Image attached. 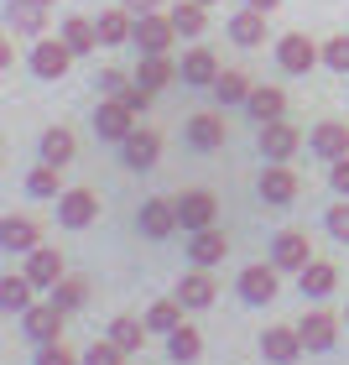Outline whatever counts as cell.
<instances>
[{
	"label": "cell",
	"mask_w": 349,
	"mask_h": 365,
	"mask_svg": "<svg viewBox=\"0 0 349 365\" xmlns=\"http://www.w3.org/2000/svg\"><path fill=\"white\" fill-rule=\"evenodd\" d=\"M172 37H177V26H172V16H167V11H157V16H136V47H141V58L167 53Z\"/></svg>",
	"instance_id": "obj_17"
},
{
	"label": "cell",
	"mask_w": 349,
	"mask_h": 365,
	"mask_svg": "<svg viewBox=\"0 0 349 365\" xmlns=\"http://www.w3.org/2000/svg\"><path fill=\"white\" fill-rule=\"evenodd\" d=\"M323 68H334L339 78H349V37H328L323 42Z\"/></svg>",
	"instance_id": "obj_39"
},
{
	"label": "cell",
	"mask_w": 349,
	"mask_h": 365,
	"mask_svg": "<svg viewBox=\"0 0 349 365\" xmlns=\"http://www.w3.org/2000/svg\"><path fill=\"white\" fill-rule=\"evenodd\" d=\"M42 6H53V0H42Z\"/></svg>",
	"instance_id": "obj_50"
},
{
	"label": "cell",
	"mask_w": 349,
	"mask_h": 365,
	"mask_svg": "<svg viewBox=\"0 0 349 365\" xmlns=\"http://www.w3.org/2000/svg\"><path fill=\"white\" fill-rule=\"evenodd\" d=\"M37 245H42L37 220H26V214H11V220L0 225V251H11V256H31Z\"/></svg>",
	"instance_id": "obj_21"
},
{
	"label": "cell",
	"mask_w": 349,
	"mask_h": 365,
	"mask_svg": "<svg viewBox=\"0 0 349 365\" xmlns=\"http://www.w3.org/2000/svg\"><path fill=\"white\" fill-rule=\"evenodd\" d=\"M229 256V235H224V230L219 225H209V230H198V235H188V261H193V267H219V261Z\"/></svg>",
	"instance_id": "obj_19"
},
{
	"label": "cell",
	"mask_w": 349,
	"mask_h": 365,
	"mask_svg": "<svg viewBox=\"0 0 349 365\" xmlns=\"http://www.w3.org/2000/svg\"><path fill=\"white\" fill-rule=\"evenodd\" d=\"M198 6H219V0H198Z\"/></svg>",
	"instance_id": "obj_48"
},
{
	"label": "cell",
	"mask_w": 349,
	"mask_h": 365,
	"mask_svg": "<svg viewBox=\"0 0 349 365\" xmlns=\"http://www.w3.org/2000/svg\"><path fill=\"white\" fill-rule=\"evenodd\" d=\"M177 303L182 308H214V297H219V282H214L204 267H193V272H182V282H177Z\"/></svg>",
	"instance_id": "obj_22"
},
{
	"label": "cell",
	"mask_w": 349,
	"mask_h": 365,
	"mask_svg": "<svg viewBox=\"0 0 349 365\" xmlns=\"http://www.w3.org/2000/svg\"><path fill=\"white\" fill-rule=\"evenodd\" d=\"M339 324H344V319H334L328 308H313V313H303V319H297V334H303V344H308L313 355H323V350H334Z\"/></svg>",
	"instance_id": "obj_15"
},
{
	"label": "cell",
	"mask_w": 349,
	"mask_h": 365,
	"mask_svg": "<svg viewBox=\"0 0 349 365\" xmlns=\"http://www.w3.org/2000/svg\"><path fill=\"white\" fill-rule=\"evenodd\" d=\"M157 157H162V136H157L152 125H136V130L120 141V162H125L130 173H152Z\"/></svg>",
	"instance_id": "obj_10"
},
{
	"label": "cell",
	"mask_w": 349,
	"mask_h": 365,
	"mask_svg": "<svg viewBox=\"0 0 349 365\" xmlns=\"http://www.w3.org/2000/svg\"><path fill=\"white\" fill-rule=\"evenodd\" d=\"M63 168H53V162H37V168L26 173V193L31 198H63Z\"/></svg>",
	"instance_id": "obj_37"
},
{
	"label": "cell",
	"mask_w": 349,
	"mask_h": 365,
	"mask_svg": "<svg viewBox=\"0 0 349 365\" xmlns=\"http://www.w3.org/2000/svg\"><path fill=\"white\" fill-rule=\"evenodd\" d=\"M58 37L68 42V53H73V58H89L94 47H99V26L89 21V16H68V21L58 26Z\"/></svg>",
	"instance_id": "obj_25"
},
{
	"label": "cell",
	"mask_w": 349,
	"mask_h": 365,
	"mask_svg": "<svg viewBox=\"0 0 349 365\" xmlns=\"http://www.w3.org/2000/svg\"><path fill=\"white\" fill-rule=\"evenodd\" d=\"M198 355H204V334H198L193 324H182V329H172V334H167V360H172V365H193Z\"/></svg>",
	"instance_id": "obj_33"
},
{
	"label": "cell",
	"mask_w": 349,
	"mask_h": 365,
	"mask_svg": "<svg viewBox=\"0 0 349 365\" xmlns=\"http://www.w3.org/2000/svg\"><path fill=\"white\" fill-rule=\"evenodd\" d=\"M37 365H84L63 339H53V344H37Z\"/></svg>",
	"instance_id": "obj_42"
},
{
	"label": "cell",
	"mask_w": 349,
	"mask_h": 365,
	"mask_svg": "<svg viewBox=\"0 0 349 365\" xmlns=\"http://www.w3.org/2000/svg\"><path fill=\"white\" fill-rule=\"evenodd\" d=\"M297 146H303V130H297L292 120H271L261 125V157L266 162H292Z\"/></svg>",
	"instance_id": "obj_16"
},
{
	"label": "cell",
	"mask_w": 349,
	"mask_h": 365,
	"mask_svg": "<svg viewBox=\"0 0 349 365\" xmlns=\"http://www.w3.org/2000/svg\"><path fill=\"white\" fill-rule=\"evenodd\" d=\"M323 63V47L303 37V31H287V37H276V68L281 73H313Z\"/></svg>",
	"instance_id": "obj_3"
},
{
	"label": "cell",
	"mask_w": 349,
	"mask_h": 365,
	"mask_svg": "<svg viewBox=\"0 0 349 365\" xmlns=\"http://www.w3.org/2000/svg\"><path fill=\"white\" fill-rule=\"evenodd\" d=\"M130 78H136V73H120V68H99V73H94V84H99V94H105V99H120Z\"/></svg>",
	"instance_id": "obj_41"
},
{
	"label": "cell",
	"mask_w": 349,
	"mask_h": 365,
	"mask_svg": "<svg viewBox=\"0 0 349 365\" xmlns=\"http://www.w3.org/2000/svg\"><path fill=\"white\" fill-rule=\"evenodd\" d=\"M37 152H42V162H53V168H68L73 152H78V136H73L68 125H53V130H42V146H37Z\"/></svg>",
	"instance_id": "obj_26"
},
{
	"label": "cell",
	"mask_w": 349,
	"mask_h": 365,
	"mask_svg": "<svg viewBox=\"0 0 349 365\" xmlns=\"http://www.w3.org/2000/svg\"><path fill=\"white\" fill-rule=\"evenodd\" d=\"M214 220H219V198H214L209 188L177 193V225H182V235H198V230H209Z\"/></svg>",
	"instance_id": "obj_5"
},
{
	"label": "cell",
	"mask_w": 349,
	"mask_h": 365,
	"mask_svg": "<svg viewBox=\"0 0 349 365\" xmlns=\"http://www.w3.org/2000/svg\"><path fill=\"white\" fill-rule=\"evenodd\" d=\"M281 110H287V94H281V89H271V84L251 89V99H245V115H251V120H261V125L281 120Z\"/></svg>",
	"instance_id": "obj_28"
},
{
	"label": "cell",
	"mask_w": 349,
	"mask_h": 365,
	"mask_svg": "<svg viewBox=\"0 0 349 365\" xmlns=\"http://www.w3.org/2000/svg\"><path fill=\"white\" fill-rule=\"evenodd\" d=\"M120 6H125L130 16H157L162 6H167V0H120Z\"/></svg>",
	"instance_id": "obj_46"
},
{
	"label": "cell",
	"mask_w": 349,
	"mask_h": 365,
	"mask_svg": "<svg viewBox=\"0 0 349 365\" xmlns=\"http://www.w3.org/2000/svg\"><path fill=\"white\" fill-rule=\"evenodd\" d=\"M323 225H328V235H334L339 245H349V198H344V204H334V209L323 214Z\"/></svg>",
	"instance_id": "obj_43"
},
{
	"label": "cell",
	"mask_w": 349,
	"mask_h": 365,
	"mask_svg": "<svg viewBox=\"0 0 349 365\" xmlns=\"http://www.w3.org/2000/svg\"><path fill=\"white\" fill-rule=\"evenodd\" d=\"M188 146L193 152H219L224 146V136H229V125H224V115H214V110H204V115H188Z\"/></svg>",
	"instance_id": "obj_18"
},
{
	"label": "cell",
	"mask_w": 349,
	"mask_h": 365,
	"mask_svg": "<svg viewBox=\"0 0 349 365\" xmlns=\"http://www.w3.org/2000/svg\"><path fill=\"white\" fill-rule=\"evenodd\" d=\"M167 16H172L177 37H204V26H209V6H198V0H172Z\"/></svg>",
	"instance_id": "obj_30"
},
{
	"label": "cell",
	"mask_w": 349,
	"mask_h": 365,
	"mask_svg": "<svg viewBox=\"0 0 349 365\" xmlns=\"http://www.w3.org/2000/svg\"><path fill=\"white\" fill-rule=\"evenodd\" d=\"M261 355L271 365H297L308 355V344H303V334H297V324H271L261 334Z\"/></svg>",
	"instance_id": "obj_7"
},
{
	"label": "cell",
	"mask_w": 349,
	"mask_h": 365,
	"mask_svg": "<svg viewBox=\"0 0 349 365\" xmlns=\"http://www.w3.org/2000/svg\"><path fill=\"white\" fill-rule=\"evenodd\" d=\"M26 277H31V287L53 292L58 282L68 277V272H63V251H58V245H37V251L26 256Z\"/></svg>",
	"instance_id": "obj_20"
},
{
	"label": "cell",
	"mask_w": 349,
	"mask_h": 365,
	"mask_svg": "<svg viewBox=\"0 0 349 365\" xmlns=\"http://www.w3.org/2000/svg\"><path fill=\"white\" fill-rule=\"evenodd\" d=\"M271 261H276V272H292L297 277V272H308L318 256H313V245H308L303 230H281V235L271 240Z\"/></svg>",
	"instance_id": "obj_11"
},
{
	"label": "cell",
	"mask_w": 349,
	"mask_h": 365,
	"mask_svg": "<svg viewBox=\"0 0 349 365\" xmlns=\"http://www.w3.org/2000/svg\"><path fill=\"white\" fill-rule=\"evenodd\" d=\"M251 89H256V84H251V78H245L240 68H224V73H219V84H214V99H219V110H235V105L245 110Z\"/></svg>",
	"instance_id": "obj_32"
},
{
	"label": "cell",
	"mask_w": 349,
	"mask_h": 365,
	"mask_svg": "<svg viewBox=\"0 0 349 365\" xmlns=\"http://www.w3.org/2000/svg\"><path fill=\"white\" fill-rule=\"evenodd\" d=\"M219 58H214L209 53V47H188V53H182V63H177V78H182V84H188V89H214V84H219Z\"/></svg>",
	"instance_id": "obj_14"
},
{
	"label": "cell",
	"mask_w": 349,
	"mask_h": 365,
	"mask_svg": "<svg viewBox=\"0 0 349 365\" xmlns=\"http://www.w3.org/2000/svg\"><path fill=\"white\" fill-rule=\"evenodd\" d=\"M84 365H125V350L105 334L99 344H89V350H84Z\"/></svg>",
	"instance_id": "obj_40"
},
{
	"label": "cell",
	"mask_w": 349,
	"mask_h": 365,
	"mask_svg": "<svg viewBox=\"0 0 349 365\" xmlns=\"http://www.w3.org/2000/svg\"><path fill=\"white\" fill-rule=\"evenodd\" d=\"M297 287H303V297L318 303V297H328L339 287V267H334V261H313L308 272H297Z\"/></svg>",
	"instance_id": "obj_27"
},
{
	"label": "cell",
	"mask_w": 349,
	"mask_h": 365,
	"mask_svg": "<svg viewBox=\"0 0 349 365\" xmlns=\"http://www.w3.org/2000/svg\"><path fill=\"white\" fill-rule=\"evenodd\" d=\"M182 313H188V308H182L177 297H157V303L146 308V329H152V334H162V339H167L172 329H182Z\"/></svg>",
	"instance_id": "obj_34"
},
{
	"label": "cell",
	"mask_w": 349,
	"mask_h": 365,
	"mask_svg": "<svg viewBox=\"0 0 349 365\" xmlns=\"http://www.w3.org/2000/svg\"><path fill=\"white\" fill-rule=\"evenodd\" d=\"M6 26L16 31V37H42L47 6L42 0H6Z\"/></svg>",
	"instance_id": "obj_23"
},
{
	"label": "cell",
	"mask_w": 349,
	"mask_h": 365,
	"mask_svg": "<svg viewBox=\"0 0 349 365\" xmlns=\"http://www.w3.org/2000/svg\"><path fill=\"white\" fill-rule=\"evenodd\" d=\"M31 292H37V287H31V277L21 272V277H0V308H6V313H26L31 308Z\"/></svg>",
	"instance_id": "obj_35"
},
{
	"label": "cell",
	"mask_w": 349,
	"mask_h": 365,
	"mask_svg": "<svg viewBox=\"0 0 349 365\" xmlns=\"http://www.w3.org/2000/svg\"><path fill=\"white\" fill-rule=\"evenodd\" d=\"M146 334H152V329H146V319H130V313H120V319L110 324V339L120 344L125 355H136L141 344H146Z\"/></svg>",
	"instance_id": "obj_36"
},
{
	"label": "cell",
	"mask_w": 349,
	"mask_h": 365,
	"mask_svg": "<svg viewBox=\"0 0 349 365\" xmlns=\"http://www.w3.org/2000/svg\"><path fill=\"white\" fill-rule=\"evenodd\" d=\"M94 26H99V47H120V42H136V16H130L125 6L105 11Z\"/></svg>",
	"instance_id": "obj_24"
},
{
	"label": "cell",
	"mask_w": 349,
	"mask_h": 365,
	"mask_svg": "<svg viewBox=\"0 0 349 365\" xmlns=\"http://www.w3.org/2000/svg\"><path fill=\"white\" fill-rule=\"evenodd\" d=\"M245 6H251V11H266V16H271V11L281 6V0H245Z\"/></svg>",
	"instance_id": "obj_47"
},
{
	"label": "cell",
	"mask_w": 349,
	"mask_h": 365,
	"mask_svg": "<svg viewBox=\"0 0 349 365\" xmlns=\"http://www.w3.org/2000/svg\"><path fill=\"white\" fill-rule=\"evenodd\" d=\"M63 319H68V313H63L53 297H47V303H31L21 313V334L31 344H53V339H63Z\"/></svg>",
	"instance_id": "obj_6"
},
{
	"label": "cell",
	"mask_w": 349,
	"mask_h": 365,
	"mask_svg": "<svg viewBox=\"0 0 349 365\" xmlns=\"http://www.w3.org/2000/svg\"><path fill=\"white\" fill-rule=\"evenodd\" d=\"M120 105H125L130 115H146V110H152V89L130 78V84H125V94H120Z\"/></svg>",
	"instance_id": "obj_44"
},
{
	"label": "cell",
	"mask_w": 349,
	"mask_h": 365,
	"mask_svg": "<svg viewBox=\"0 0 349 365\" xmlns=\"http://www.w3.org/2000/svg\"><path fill=\"white\" fill-rule=\"evenodd\" d=\"M47 297H53V303H58L63 313H78V308L89 303V282H84V277H63V282H58V287L47 292Z\"/></svg>",
	"instance_id": "obj_38"
},
{
	"label": "cell",
	"mask_w": 349,
	"mask_h": 365,
	"mask_svg": "<svg viewBox=\"0 0 349 365\" xmlns=\"http://www.w3.org/2000/svg\"><path fill=\"white\" fill-rule=\"evenodd\" d=\"M58 204V225L63 230H89L99 220V198L94 188H63V198H53Z\"/></svg>",
	"instance_id": "obj_8"
},
{
	"label": "cell",
	"mask_w": 349,
	"mask_h": 365,
	"mask_svg": "<svg viewBox=\"0 0 349 365\" xmlns=\"http://www.w3.org/2000/svg\"><path fill=\"white\" fill-rule=\"evenodd\" d=\"M130 130H136V115H130L120 99H99V105H94V136H99V141H115V146H120Z\"/></svg>",
	"instance_id": "obj_13"
},
{
	"label": "cell",
	"mask_w": 349,
	"mask_h": 365,
	"mask_svg": "<svg viewBox=\"0 0 349 365\" xmlns=\"http://www.w3.org/2000/svg\"><path fill=\"white\" fill-rule=\"evenodd\" d=\"M136 230L146 240H167V235H177V198H146L141 204V214H136Z\"/></svg>",
	"instance_id": "obj_9"
},
{
	"label": "cell",
	"mask_w": 349,
	"mask_h": 365,
	"mask_svg": "<svg viewBox=\"0 0 349 365\" xmlns=\"http://www.w3.org/2000/svg\"><path fill=\"white\" fill-rule=\"evenodd\" d=\"M344 324H349V308H344Z\"/></svg>",
	"instance_id": "obj_49"
},
{
	"label": "cell",
	"mask_w": 349,
	"mask_h": 365,
	"mask_svg": "<svg viewBox=\"0 0 349 365\" xmlns=\"http://www.w3.org/2000/svg\"><path fill=\"white\" fill-rule=\"evenodd\" d=\"M256 193H261V204H266V209H287V204H297L303 182H297V173L287 168V162H266V173H261V182H256Z\"/></svg>",
	"instance_id": "obj_4"
},
{
	"label": "cell",
	"mask_w": 349,
	"mask_h": 365,
	"mask_svg": "<svg viewBox=\"0 0 349 365\" xmlns=\"http://www.w3.org/2000/svg\"><path fill=\"white\" fill-rule=\"evenodd\" d=\"M308 152L318 162H339L349 157V120H318L308 130Z\"/></svg>",
	"instance_id": "obj_12"
},
{
	"label": "cell",
	"mask_w": 349,
	"mask_h": 365,
	"mask_svg": "<svg viewBox=\"0 0 349 365\" xmlns=\"http://www.w3.org/2000/svg\"><path fill=\"white\" fill-rule=\"evenodd\" d=\"M235 287H240V303H251V308L276 303V292H281V272H276V261H256V267H245Z\"/></svg>",
	"instance_id": "obj_2"
},
{
	"label": "cell",
	"mask_w": 349,
	"mask_h": 365,
	"mask_svg": "<svg viewBox=\"0 0 349 365\" xmlns=\"http://www.w3.org/2000/svg\"><path fill=\"white\" fill-rule=\"evenodd\" d=\"M172 78H177V63L167 58V53H152V58H141L136 63V84H146V89H167L172 84Z\"/></svg>",
	"instance_id": "obj_31"
},
{
	"label": "cell",
	"mask_w": 349,
	"mask_h": 365,
	"mask_svg": "<svg viewBox=\"0 0 349 365\" xmlns=\"http://www.w3.org/2000/svg\"><path fill=\"white\" fill-rule=\"evenodd\" d=\"M328 188H334L339 198H349V157H339V162H328Z\"/></svg>",
	"instance_id": "obj_45"
},
{
	"label": "cell",
	"mask_w": 349,
	"mask_h": 365,
	"mask_svg": "<svg viewBox=\"0 0 349 365\" xmlns=\"http://www.w3.org/2000/svg\"><path fill=\"white\" fill-rule=\"evenodd\" d=\"M229 42H240V47H261L266 42V11H235L229 16Z\"/></svg>",
	"instance_id": "obj_29"
},
{
	"label": "cell",
	"mask_w": 349,
	"mask_h": 365,
	"mask_svg": "<svg viewBox=\"0 0 349 365\" xmlns=\"http://www.w3.org/2000/svg\"><path fill=\"white\" fill-rule=\"evenodd\" d=\"M26 68L37 78H47V84H58V78L73 68L68 42H63V37H37V42H31V53H26Z\"/></svg>",
	"instance_id": "obj_1"
}]
</instances>
